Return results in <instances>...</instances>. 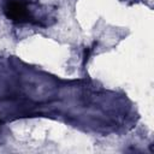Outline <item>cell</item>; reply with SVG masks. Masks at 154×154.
<instances>
[{
    "instance_id": "cell-1",
    "label": "cell",
    "mask_w": 154,
    "mask_h": 154,
    "mask_svg": "<svg viewBox=\"0 0 154 154\" xmlns=\"http://www.w3.org/2000/svg\"><path fill=\"white\" fill-rule=\"evenodd\" d=\"M4 12L13 22L24 23L30 20V13L25 5L19 0H6L4 5Z\"/></svg>"
},
{
    "instance_id": "cell-2",
    "label": "cell",
    "mask_w": 154,
    "mask_h": 154,
    "mask_svg": "<svg viewBox=\"0 0 154 154\" xmlns=\"http://www.w3.org/2000/svg\"><path fill=\"white\" fill-rule=\"evenodd\" d=\"M90 51H91V48H85V49H84V54H83V64H84V65H85V63H87L88 59H89Z\"/></svg>"
}]
</instances>
